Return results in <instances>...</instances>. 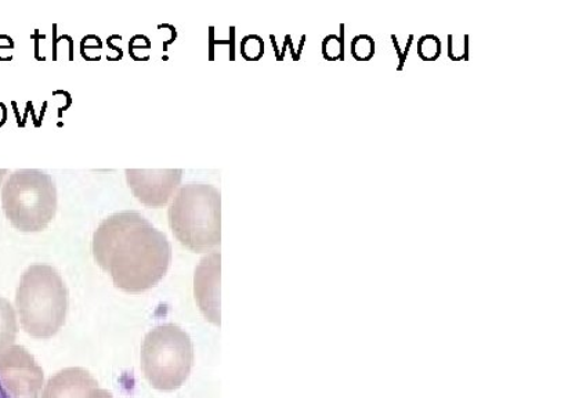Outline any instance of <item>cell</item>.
<instances>
[{"label": "cell", "mask_w": 568, "mask_h": 398, "mask_svg": "<svg viewBox=\"0 0 568 398\" xmlns=\"http://www.w3.org/2000/svg\"><path fill=\"white\" fill-rule=\"evenodd\" d=\"M0 398H11L8 391H6V389L3 388L2 382H0Z\"/></svg>", "instance_id": "ffe728a7"}, {"label": "cell", "mask_w": 568, "mask_h": 398, "mask_svg": "<svg viewBox=\"0 0 568 398\" xmlns=\"http://www.w3.org/2000/svg\"><path fill=\"white\" fill-rule=\"evenodd\" d=\"M306 39H307L306 35L302 37L301 47H300V50H297V53H296L297 60H301V54L303 52V48H305Z\"/></svg>", "instance_id": "d6986e66"}, {"label": "cell", "mask_w": 568, "mask_h": 398, "mask_svg": "<svg viewBox=\"0 0 568 398\" xmlns=\"http://www.w3.org/2000/svg\"><path fill=\"white\" fill-rule=\"evenodd\" d=\"M413 42H414V35H409L408 37V42H407V48L403 52V60H402V63L398 64L397 71H403L404 70V64H406V61H407V58H408V53H409V49H410V44H413Z\"/></svg>", "instance_id": "2e32d148"}, {"label": "cell", "mask_w": 568, "mask_h": 398, "mask_svg": "<svg viewBox=\"0 0 568 398\" xmlns=\"http://www.w3.org/2000/svg\"><path fill=\"white\" fill-rule=\"evenodd\" d=\"M323 58L331 63L345 60V24H341V35L331 33L324 38Z\"/></svg>", "instance_id": "8fae6325"}, {"label": "cell", "mask_w": 568, "mask_h": 398, "mask_svg": "<svg viewBox=\"0 0 568 398\" xmlns=\"http://www.w3.org/2000/svg\"><path fill=\"white\" fill-rule=\"evenodd\" d=\"M442 50V41L436 35L422 37L418 48H416L419 59L426 61V63H433V61L440 59Z\"/></svg>", "instance_id": "4fadbf2b"}, {"label": "cell", "mask_w": 568, "mask_h": 398, "mask_svg": "<svg viewBox=\"0 0 568 398\" xmlns=\"http://www.w3.org/2000/svg\"><path fill=\"white\" fill-rule=\"evenodd\" d=\"M454 35H448V59L452 61H469V35H464V44L463 50H458L457 47L454 44Z\"/></svg>", "instance_id": "5bb4252c"}, {"label": "cell", "mask_w": 568, "mask_h": 398, "mask_svg": "<svg viewBox=\"0 0 568 398\" xmlns=\"http://www.w3.org/2000/svg\"><path fill=\"white\" fill-rule=\"evenodd\" d=\"M245 42L250 44V52L244 54L245 59L258 60L262 59L264 53V43L258 37H250L245 39Z\"/></svg>", "instance_id": "9a60e30c"}, {"label": "cell", "mask_w": 568, "mask_h": 398, "mask_svg": "<svg viewBox=\"0 0 568 398\" xmlns=\"http://www.w3.org/2000/svg\"><path fill=\"white\" fill-rule=\"evenodd\" d=\"M193 363V341L178 325H160L145 336L142 369L153 388L163 391L182 388L190 377Z\"/></svg>", "instance_id": "5b68a950"}, {"label": "cell", "mask_w": 568, "mask_h": 398, "mask_svg": "<svg viewBox=\"0 0 568 398\" xmlns=\"http://www.w3.org/2000/svg\"><path fill=\"white\" fill-rule=\"evenodd\" d=\"M19 334V325L13 306L9 300L0 298V356L14 344Z\"/></svg>", "instance_id": "30bf717a"}, {"label": "cell", "mask_w": 568, "mask_h": 398, "mask_svg": "<svg viewBox=\"0 0 568 398\" xmlns=\"http://www.w3.org/2000/svg\"><path fill=\"white\" fill-rule=\"evenodd\" d=\"M99 384L82 368H67L55 374L44 388L42 398H87Z\"/></svg>", "instance_id": "9c48e42d"}, {"label": "cell", "mask_w": 568, "mask_h": 398, "mask_svg": "<svg viewBox=\"0 0 568 398\" xmlns=\"http://www.w3.org/2000/svg\"><path fill=\"white\" fill-rule=\"evenodd\" d=\"M87 398H114L110 394V391L95 388L94 390L90 391Z\"/></svg>", "instance_id": "e0dca14e"}, {"label": "cell", "mask_w": 568, "mask_h": 398, "mask_svg": "<svg viewBox=\"0 0 568 398\" xmlns=\"http://www.w3.org/2000/svg\"><path fill=\"white\" fill-rule=\"evenodd\" d=\"M2 207L19 232H43L58 212V188L52 176L39 170L11 173L2 188Z\"/></svg>", "instance_id": "277c9868"}, {"label": "cell", "mask_w": 568, "mask_h": 398, "mask_svg": "<svg viewBox=\"0 0 568 398\" xmlns=\"http://www.w3.org/2000/svg\"><path fill=\"white\" fill-rule=\"evenodd\" d=\"M8 170H0V187H2V183L4 181V176L8 175Z\"/></svg>", "instance_id": "44dd1931"}, {"label": "cell", "mask_w": 568, "mask_h": 398, "mask_svg": "<svg viewBox=\"0 0 568 398\" xmlns=\"http://www.w3.org/2000/svg\"><path fill=\"white\" fill-rule=\"evenodd\" d=\"M129 187L134 197L149 207H163L178 193L182 184V170H128Z\"/></svg>", "instance_id": "52a82bcc"}, {"label": "cell", "mask_w": 568, "mask_h": 398, "mask_svg": "<svg viewBox=\"0 0 568 398\" xmlns=\"http://www.w3.org/2000/svg\"><path fill=\"white\" fill-rule=\"evenodd\" d=\"M221 252H212L200 262L194 277L200 310L216 325H221Z\"/></svg>", "instance_id": "ba28073f"}, {"label": "cell", "mask_w": 568, "mask_h": 398, "mask_svg": "<svg viewBox=\"0 0 568 398\" xmlns=\"http://www.w3.org/2000/svg\"><path fill=\"white\" fill-rule=\"evenodd\" d=\"M92 251L118 289L143 294L166 276L172 248L165 234L138 212H120L100 223Z\"/></svg>", "instance_id": "6da1fadb"}, {"label": "cell", "mask_w": 568, "mask_h": 398, "mask_svg": "<svg viewBox=\"0 0 568 398\" xmlns=\"http://www.w3.org/2000/svg\"><path fill=\"white\" fill-rule=\"evenodd\" d=\"M0 380L11 398H39L44 375L24 347L11 346L0 356Z\"/></svg>", "instance_id": "8992f818"}, {"label": "cell", "mask_w": 568, "mask_h": 398, "mask_svg": "<svg viewBox=\"0 0 568 398\" xmlns=\"http://www.w3.org/2000/svg\"><path fill=\"white\" fill-rule=\"evenodd\" d=\"M351 52L354 60L359 61V63H368V61L375 58L376 47L374 39L367 35V33L357 35L352 41Z\"/></svg>", "instance_id": "7c38bea8"}, {"label": "cell", "mask_w": 568, "mask_h": 398, "mask_svg": "<svg viewBox=\"0 0 568 398\" xmlns=\"http://www.w3.org/2000/svg\"><path fill=\"white\" fill-rule=\"evenodd\" d=\"M16 305L26 333L32 338L49 339L64 327L69 288L53 266L38 263L22 274Z\"/></svg>", "instance_id": "3957f363"}, {"label": "cell", "mask_w": 568, "mask_h": 398, "mask_svg": "<svg viewBox=\"0 0 568 398\" xmlns=\"http://www.w3.org/2000/svg\"><path fill=\"white\" fill-rule=\"evenodd\" d=\"M390 39L393 41V44H395V48L397 50V54H398V60H400V63H402V60H403V50L400 48V43H398L397 41V37L396 35H390ZM398 63V64H400Z\"/></svg>", "instance_id": "ac0fdd59"}, {"label": "cell", "mask_w": 568, "mask_h": 398, "mask_svg": "<svg viewBox=\"0 0 568 398\" xmlns=\"http://www.w3.org/2000/svg\"><path fill=\"white\" fill-rule=\"evenodd\" d=\"M169 227L180 244L207 254L222 244V194L212 184L189 183L178 190L168 211Z\"/></svg>", "instance_id": "7a4b0ae2"}]
</instances>
